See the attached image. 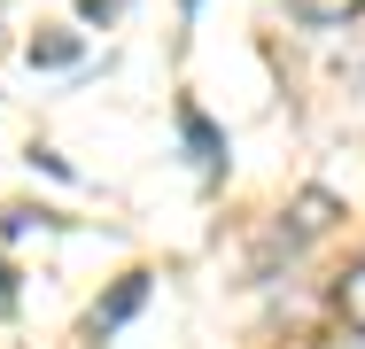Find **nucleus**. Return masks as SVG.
<instances>
[{
	"label": "nucleus",
	"mask_w": 365,
	"mask_h": 349,
	"mask_svg": "<svg viewBox=\"0 0 365 349\" xmlns=\"http://www.w3.org/2000/svg\"><path fill=\"white\" fill-rule=\"evenodd\" d=\"M334 303H342V326L350 334H365V256L342 272V287H334Z\"/></svg>",
	"instance_id": "1"
},
{
	"label": "nucleus",
	"mask_w": 365,
	"mask_h": 349,
	"mask_svg": "<svg viewBox=\"0 0 365 349\" xmlns=\"http://www.w3.org/2000/svg\"><path fill=\"white\" fill-rule=\"evenodd\" d=\"M342 349H365V334H350V342H342Z\"/></svg>",
	"instance_id": "3"
},
{
	"label": "nucleus",
	"mask_w": 365,
	"mask_h": 349,
	"mask_svg": "<svg viewBox=\"0 0 365 349\" xmlns=\"http://www.w3.org/2000/svg\"><path fill=\"white\" fill-rule=\"evenodd\" d=\"M365 0H288V16L295 24H350Z\"/></svg>",
	"instance_id": "2"
}]
</instances>
